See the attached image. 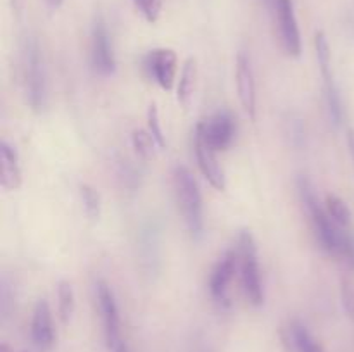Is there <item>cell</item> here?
<instances>
[{
  "label": "cell",
  "mask_w": 354,
  "mask_h": 352,
  "mask_svg": "<svg viewBox=\"0 0 354 352\" xmlns=\"http://www.w3.org/2000/svg\"><path fill=\"white\" fill-rule=\"evenodd\" d=\"M131 145L142 159H152L156 154V148H159L158 141L147 130H135L131 133Z\"/></svg>",
  "instance_id": "20"
},
{
  "label": "cell",
  "mask_w": 354,
  "mask_h": 352,
  "mask_svg": "<svg viewBox=\"0 0 354 352\" xmlns=\"http://www.w3.org/2000/svg\"><path fill=\"white\" fill-rule=\"evenodd\" d=\"M147 131L154 137V140L158 141L159 148H162L166 145V138L162 135V128H161V119H159V110L158 106L154 102L149 106L147 109Z\"/></svg>",
  "instance_id": "23"
},
{
  "label": "cell",
  "mask_w": 354,
  "mask_h": 352,
  "mask_svg": "<svg viewBox=\"0 0 354 352\" xmlns=\"http://www.w3.org/2000/svg\"><path fill=\"white\" fill-rule=\"evenodd\" d=\"M57 307H59V317H61L62 323H69L75 314L76 309V297L73 285L66 280H61L57 285Z\"/></svg>",
  "instance_id": "17"
},
{
  "label": "cell",
  "mask_w": 354,
  "mask_h": 352,
  "mask_svg": "<svg viewBox=\"0 0 354 352\" xmlns=\"http://www.w3.org/2000/svg\"><path fill=\"white\" fill-rule=\"evenodd\" d=\"M137 9L140 10L142 16L145 17V21L149 23H156L161 16L162 10V0H133Z\"/></svg>",
  "instance_id": "24"
},
{
  "label": "cell",
  "mask_w": 354,
  "mask_h": 352,
  "mask_svg": "<svg viewBox=\"0 0 354 352\" xmlns=\"http://www.w3.org/2000/svg\"><path fill=\"white\" fill-rule=\"evenodd\" d=\"M239 271L244 295L249 304L254 307L263 306L265 302V286L261 280V269L258 261V247L251 231H242L237 242Z\"/></svg>",
  "instance_id": "3"
},
{
  "label": "cell",
  "mask_w": 354,
  "mask_h": 352,
  "mask_svg": "<svg viewBox=\"0 0 354 352\" xmlns=\"http://www.w3.org/2000/svg\"><path fill=\"white\" fill-rule=\"evenodd\" d=\"M0 183L7 192H16L23 185V169L19 164V155L16 148L7 140L0 144Z\"/></svg>",
  "instance_id": "14"
},
{
  "label": "cell",
  "mask_w": 354,
  "mask_h": 352,
  "mask_svg": "<svg viewBox=\"0 0 354 352\" xmlns=\"http://www.w3.org/2000/svg\"><path fill=\"white\" fill-rule=\"evenodd\" d=\"M235 85H237V95L241 100L242 109L249 116V119H256V79L254 71H252L251 59L239 52L235 59Z\"/></svg>",
  "instance_id": "10"
},
{
  "label": "cell",
  "mask_w": 354,
  "mask_h": 352,
  "mask_svg": "<svg viewBox=\"0 0 354 352\" xmlns=\"http://www.w3.org/2000/svg\"><path fill=\"white\" fill-rule=\"evenodd\" d=\"M92 64L100 76H113L116 71L113 43L109 31L102 19H97L92 30Z\"/></svg>",
  "instance_id": "11"
},
{
  "label": "cell",
  "mask_w": 354,
  "mask_h": 352,
  "mask_svg": "<svg viewBox=\"0 0 354 352\" xmlns=\"http://www.w3.org/2000/svg\"><path fill=\"white\" fill-rule=\"evenodd\" d=\"M239 268V254L237 247L232 251L225 252L220 257V261L214 264L213 271L209 276V292L213 299L220 304L221 307L230 306V299H228V285L234 280L235 271Z\"/></svg>",
  "instance_id": "9"
},
{
  "label": "cell",
  "mask_w": 354,
  "mask_h": 352,
  "mask_svg": "<svg viewBox=\"0 0 354 352\" xmlns=\"http://www.w3.org/2000/svg\"><path fill=\"white\" fill-rule=\"evenodd\" d=\"M325 209H327L328 216L335 221L341 226H348L351 223V209H349L348 204L341 199V197L334 195V193H328L325 197Z\"/></svg>",
  "instance_id": "19"
},
{
  "label": "cell",
  "mask_w": 354,
  "mask_h": 352,
  "mask_svg": "<svg viewBox=\"0 0 354 352\" xmlns=\"http://www.w3.org/2000/svg\"><path fill=\"white\" fill-rule=\"evenodd\" d=\"M113 352H130V351H128L127 344H124V342H121L120 345H116V347L113 349Z\"/></svg>",
  "instance_id": "27"
},
{
  "label": "cell",
  "mask_w": 354,
  "mask_h": 352,
  "mask_svg": "<svg viewBox=\"0 0 354 352\" xmlns=\"http://www.w3.org/2000/svg\"><path fill=\"white\" fill-rule=\"evenodd\" d=\"M287 328H289L290 338H292L294 352H325L324 345L311 335V331L308 330L306 324L294 320L290 321Z\"/></svg>",
  "instance_id": "16"
},
{
  "label": "cell",
  "mask_w": 354,
  "mask_h": 352,
  "mask_svg": "<svg viewBox=\"0 0 354 352\" xmlns=\"http://www.w3.org/2000/svg\"><path fill=\"white\" fill-rule=\"evenodd\" d=\"M194 152H196L197 166H199L201 173H203L204 178L209 182V185L213 188L223 192L225 190V173L221 169V166L218 164L216 159V150L209 147L204 137L201 135V131H194Z\"/></svg>",
  "instance_id": "12"
},
{
  "label": "cell",
  "mask_w": 354,
  "mask_h": 352,
  "mask_svg": "<svg viewBox=\"0 0 354 352\" xmlns=\"http://www.w3.org/2000/svg\"><path fill=\"white\" fill-rule=\"evenodd\" d=\"M80 193H82V202L85 207L86 216L92 221L99 219L100 217V209H102V204H100V193L93 188L92 185H86L83 183L80 186Z\"/></svg>",
  "instance_id": "22"
},
{
  "label": "cell",
  "mask_w": 354,
  "mask_h": 352,
  "mask_svg": "<svg viewBox=\"0 0 354 352\" xmlns=\"http://www.w3.org/2000/svg\"><path fill=\"white\" fill-rule=\"evenodd\" d=\"M348 145L351 148V155H353V161H354V131L349 130L348 133Z\"/></svg>",
  "instance_id": "26"
},
{
  "label": "cell",
  "mask_w": 354,
  "mask_h": 352,
  "mask_svg": "<svg viewBox=\"0 0 354 352\" xmlns=\"http://www.w3.org/2000/svg\"><path fill=\"white\" fill-rule=\"evenodd\" d=\"M315 50H317L318 68H320L322 76H327L332 72V52L328 45L327 35L324 31H318L315 35Z\"/></svg>",
  "instance_id": "21"
},
{
  "label": "cell",
  "mask_w": 354,
  "mask_h": 352,
  "mask_svg": "<svg viewBox=\"0 0 354 352\" xmlns=\"http://www.w3.org/2000/svg\"><path fill=\"white\" fill-rule=\"evenodd\" d=\"M325 99H327L328 113H330L332 121L335 124H341L342 119H344V106H342L341 93H339L337 85L334 81V76H325Z\"/></svg>",
  "instance_id": "18"
},
{
  "label": "cell",
  "mask_w": 354,
  "mask_h": 352,
  "mask_svg": "<svg viewBox=\"0 0 354 352\" xmlns=\"http://www.w3.org/2000/svg\"><path fill=\"white\" fill-rule=\"evenodd\" d=\"M95 297L97 302H99L100 317H102L106 344L113 351L116 345L123 342L121 340V317L116 297H114V292L109 286V283H106L104 280H99L95 283Z\"/></svg>",
  "instance_id": "5"
},
{
  "label": "cell",
  "mask_w": 354,
  "mask_h": 352,
  "mask_svg": "<svg viewBox=\"0 0 354 352\" xmlns=\"http://www.w3.org/2000/svg\"><path fill=\"white\" fill-rule=\"evenodd\" d=\"M196 128L209 144V147L216 152L227 150L235 138V121L227 110H218L206 121H201Z\"/></svg>",
  "instance_id": "8"
},
{
  "label": "cell",
  "mask_w": 354,
  "mask_h": 352,
  "mask_svg": "<svg viewBox=\"0 0 354 352\" xmlns=\"http://www.w3.org/2000/svg\"><path fill=\"white\" fill-rule=\"evenodd\" d=\"M145 71L147 75L169 92L176 85V72H178V55L171 48H154L145 55Z\"/></svg>",
  "instance_id": "7"
},
{
  "label": "cell",
  "mask_w": 354,
  "mask_h": 352,
  "mask_svg": "<svg viewBox=\"0 0 354 352\" xmlns=\"http://www.w3.org/2000/svg\"><path fill=\"white\" fill-rule=\"evenodd\" d=\"M47 3L52 7V9H57V7L62 3V0H47Z\"/></svg>",
  "instance_id": "28"
},
{
  "label": "cell",
  "mask_w": 354,
  "mask_h": 352,
  "mask_svg": "<svg viewBox=\"0 0 354 352\" xmlns=\"http://www.w3.org/2000/svg\"><path fill=\"white\" fill-rule=\"evenodd\" d=\"M299 186V195L304 204V209L308 211L313 223L317 237L320 240L322 247L332 255L344 259L351 268H354V240L344 231V226L335 223L330 216H328L325 206L318 202L317 192H315L313 185L308 182L306 178H299L297 182Z\"/></svg>",
  "instance_id": "1"
},
{
  "label": "cell",
  "mask_w": 354,
  "mask_h": 352,
  "mask_svg": "<svg viewBox=\"0 0 354 352\" xmlns=\"http://www.w3.org/2000/svg\"><path fill=\"white\" fill-rule=\"evenodd\" d=\"M273 6H275L277 23H279L280 41H282L283 50L289 57H299L301 52H303V43H301V31L292 0H273Z\"/></svg>",
  "instance_id": "6"
},
{
  "label": "cell",
  "mask_w": 354,
  "mask_h": 352,
  "mask_svg": "<svg viewBox=\"0 0 354 352\" xmlns=\"http://www.w3.org/2000/svg\"><path fill=\"white\" fill-rule=\"evenodd\" d=\"M31 340L40 352H48L55 344V328L50 306L45 299H40L33 309L31 317Z\"/></svg>",
  "instance_id": "13"
},
{
  "label": "cell",
  "mask_w": 354,
  "mask_h": 352,
  "mask_svg": "<svg viewBox=\"0 0 354 352\" xmlns=\"http://www.w3.org/2000/svg\"><path fill=\"white\" fill-rule=\"evenodd\" d=\"M341 299L342 307H344L346 313L351 317H354V286L351 285V282H348V280H342Z\"/></svg>",
  "instance_id": "25"
},
{
  "label": "cell",
  "mask_w": 354,
  "mask_h": 352,
  "mask_svg": "<svg viewBox=\"0 0 354 352\" xmlns=\"http://www.w3.org/2000/svg\"><path fill=\"white\" fill-rule=\"evenodd\" d=\"M0 352H10V351H9V347H7L6 344H2V345H0Z\"/></svg>",
  "instance_id": "29"
},
{
  "label": "cell",
  "mask_w": 354,
  "mask_h": 352,
  "mask_svg": "<svg viewBox=\"0 0 354 352\" xmlns=\"http://www.w3.org/2000/svg\"><path fill=\"white\" fill-rule=\"evenodd\" d=\"M23 79L26 100L35 113L47 107V76L44 57L35 38H28L23 50Z\"/></svg>",
  "instance_id": "4"
},
{
  "label": "cell",
  "mask_w": 354,
  "mask_h": 352,
  "mask_svg": "<svg viewBox=\"0 0 354 352\" xmlns=\"http://www.w3.org/2000/svg\"><path fill=\"white\" fill-rule=\"evenodd\" d=\"M173 186L187 230L194 238H201L204 233V207L199 183L189 168L176 166L173 171Z\"/></svg>",
  "instance_id": "2"
},
{
  "label": "cell",
  "mask_w": 354,
  "mask_h": 352,
  "mask_svg": "<svg viewBox=\"0 0 354 352\" xmlns=\"http://www.w3.org/2000/svg\"><path fill=\"white\" fill-rule=\"evenodd\" d=\"M197 81V61L194 57L187 59L183 64L182 72H180V79L176 81V100L180 106L189 107L190 100L194 97V90H196Z\"/></svg>",
  "instance_id": "15"
}]
</instances>
